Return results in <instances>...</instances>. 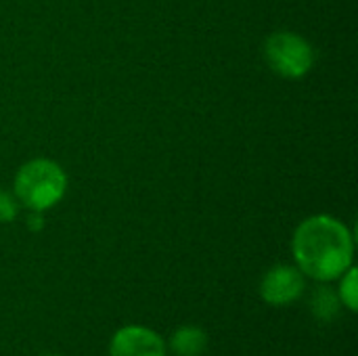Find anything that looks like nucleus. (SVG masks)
Instances as JSON below:
<instances>
[{
	"label": "nucleus",
	"mask_w": 358,
	"mask_h": 356,
	"mask_svg": "<svg viewBox=\"0 0 358 356\" xmlns=\"http://www.w3.org/2000/svg\"><path fill=\"white\" fill-rule=\"evenodd\" d=\"M13 187L17 199L25 208L34 212H44L63 199L67 176L61 166L50 159H31L19 168Z\"/></svg>",
	"instance_id": "nucleus-2"
},
{
	"label": "nucleus",
	"mask_w": 358,
	"mask_h": 356,
	"mask_svg": "<svg viewBox=\"0 0 358 356\" xmlns=\"http://www.w3.org/2000/svg\"><path fill=\"white\" fill-rule=\"evenodd\" d=\"M27 220H29V229L31 231H40L42 229V212H34L31 210V216Z\"/></svg>",
	"instance_id": "nucleus-10"
},
{
	"label": "nucleus",
	"mask_w": 358,
	"mask_h": 356,
	"mask_svg": "<svg viewBox=\"0 0 358 356\" xmlns=\"http://www.w3.org/2000/svg\"><path fill=\"white\" fill-rule=\"evenodd\" d=\"M17 216V204L10 195L0 191V222H10Z\"/></svg>",
	"instance_id": "nucleus-9"
},
{
	"label": "nucleus",
	"mask_w": 358,
	"mask_h": 356,
	"mask_svg": "<svg viewBox=\"0 0 358 356\" xmlns=\"http://www.w3.org/2000/svg\"><path fill=\"white\" fill-rule=\"evenodd\" d=\"M109 356H166V344L149 327L126 325L111 338Z\"/></svg>",
	"instance_id": "nucleus-5"
},
{
	"label": "nucleus",
	"mask_w": 358,
	"mask_h": 356,
	"mask_svg": "<svg viewBox=\"0 0 358 356\" xmlns=\"http://www.w3.org/2000/svg\"><path fill=\"white\" fill-rule=\"evenodd\" d=\"M44 356H57V355H44Z\"/></svg>",
	"instance_id": "nucleus-11"
},
{
	"label": "nucleus",
	"mask_w": 358,
	"mask_h": 356,
	"mask_svg": "<svg viewBox=\"0 0 358 356\" xmlns=\"http://www.w3.org/2000/svg\"><path fill=\"white\" fill-rule=\"evenodd\" d=\"M340 308V298L331 290H319L313 298V311L319 319L329 321L338 315Z\"/></svg>",
	"instance_id": "nucleus-7"
},
{
	"label": "nucleus",
	"mask_w": 358,
	"mask_h": 356,
	"mask_svg": "<svg viewBox=\"0 0 358 356\" xmlns=\"http://www.w3.org/2000/svg\"><path fill=\"white\" fill-rule=\"evenodd\" d=\"M170 348L178 356H201L208 348V336L203 334V329L187 325L172 334Z\"/></svg>",
	"instance_id": "nucleus-6"
},
{
	"label": "nucleus",
	"mask_w": 358,
	"mask_h": 356,
	"mask_svg": "<svg viewBox=\"0 0 358 356\" xmlns=\"http://www.w3.org/2000/svg\"><path fill=\"white\" fill-rule=\"evenodd\" d=\"M357 277V269L350 266V269L342 275V283H340V302H342L350 313H357L358 308Z\"/></svg>",
	"instance_id": "nucleus-8"
},
{
	"label": "nucleus",
	"mask_w": 358,
	"mask_h": 356,
	"mask_svg": "<svg viewBox=\"0 0 358 356\" xmlns=\"http://www.w3.org/2000/svg\"><path fill=\"white\" fill-rule=\"evenodd\" d=\"M304 273L300 269L281 264L271 269L260 283V296L266 304L287 306L304 294Z\"/></svg>",
	"instance_id": "nucleus-4"
},
{
	"label": "nucleus",
	"mask_w": 358,
	"mask_h": 356,
	"mask_svg": "<svg viewBox=\"0 0 358 356\" xmlns=\"http://www.w3.org/2000/svg\"><path fill=\"white\" fill-rule=\"evenodd\" d=\"M294 258L298 269L317 281L340 279L355 256V241L350 231L334 216H310L294 233Z\"/></svg>",
	"instance_id": "nucleus-1"
},
{
	"label": "nucleus",
	"mask_w": 358,
	"mask_h": 356,
	"mask_svg": "<svg viewBox=\"0 0 358 356\" xmlns=\"http://www.w3.org/2000/svg\"><path fill=\"white\" fill-rule=\"evenodd\" d=\"M264 57L275 73L289 80L306 76L315 63L313 46L302 36L292 31H277L268 36L264 44Z\"/></svg>",
	"instance_id": "nucleus-3"
}]
</instances>
